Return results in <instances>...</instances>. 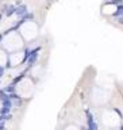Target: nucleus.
Masks as SVG:
<instances>
[{
    "label": "nucleus",
    "mask_w": 123,
    "mask_h": 130,
    "mask_svg": "<svg viewBox=\"0 0 123 130\" xmlns=\"http://www.w3.org/2000/svg\"><path fill=\"white\" fill-rule=\"evenodd\" d=\"M26 12H27V6H26V4H20V6H16V7H15V14H14V15H16V16L22 18Z\"/></svg>",
    "instance_id": "f257e3e1"
},
{
    "label": "nucleus",
    "mask_w": 123,
    "mask_h": 130,
    "mask_svg": "<svg viewBox=\"0 0 123 130\" xmlns=\"http://www.w3.org/2000/svg\"><path fill=\"white\" fill-rule=\"evenodd\" d=\"M38 52H39V48L38 49H34V50H31V52H30V56H29V58H27V62L30 64V66L35 62V60H37Z\"/></svg>",
    "instance_id": "f03ea898"
},
{
    "label": "nucleus",
    "mask_w": 123,
    "mask_h": 130,
    "mask_svg": "<svg viewBox=\"0 0 123 130\" xmlns=\"http://www.w3.org/2000/svg\"><path fill=\"white\" fill-rule=\"evenodd\" d=\"M14 14H15V6H8L7 10H6V12H4V15L7 18H10V16H12Z\"/></svg>",
    "instance_id": "7ed1b4c3"
},
{
    "label": "nucleus",
    "mask_w": 123,
    "mask_h": 130,
    "mask_svg": "<svg viewBox=\"0 0 123 130\" xmlns=\"http://www.w3.org/2000/svg\"><path fill=\"white\" fill-rule=\"evenodd\" d=\"M20 19H23V21H33V19H34V14L33 12H31V11H27V12L25 14V15H23V16L20 18Z\"/></svg>",
    "instance_id": "20e7f679"
},
{
    "label": "nucleus",
    "mask_w": 123,
    "mask_h": 130,
    "mask_svg": "<svg viewBox=\"0 0 123 130\" xmlns=\"http://www.w3.org/2000/svg\"><path fill=\"white\" fill-rule=\"evenodd\" d=\"M122 14H123V6H122V4H119V6H118V10H116V12H115L112 16H122Z\"/></svg>",
    "instance_id": "39448f33"
},
{
    "label": "nucleus",
    "mask_w": 123,
    "mask_h": 130,
    "mask_svg": "<svg viewBox=\"0 0 123 130\" xmlns=\"http://www.w3.org/2000/svg\"><path fill=\"white\" fill-rule=\"evenodd\" d=\"M107 4H122V0H111V2H107Z\"/></svg>",
    "instance_id": "423d86ee"
},
{
    "label": "nucleus",
    "mask_w": 123,
    "mask_h": 130,
    "mask_svg": "<svg viewBox=\"0 0 123 130\" xmlns=\"http://www.w3.org/2000/svg\"><path fill=\"white\" fill-rule=\"evenodd\" d=\"M4 75V66H0V77Z\"/></svg>",
    "instance_id": "0eeeda50"
},
{
    "label": "nucleus",
    "mask_w": 123,
    "mask_h": 130,
    "mask_svg": "<svg viewBox=\"0 0 123 130\" xmlns=\"http://www.w3.org/2000/svg\"><path fill=\"white\" fill-rule=\"evenodd\" d=\"M22 4V0H16V6H20Z\"/></svg>",
    "instance_id": "6e6552de"
},
{
    "label": "nucleus",
    "mask_w": 123,
    "mask_h": 130,
    "mask_svg": "<svg viewBox=\"0 0 123 130\" xmlns=\"http://www.w3.org/2000/svg\"><path fill=\"white\" fill-rule=\"evenodd\" d=\"M3 37H4V35H3V34H0V42H2V39H3Z\"/></svg>",
    "instance_id": "1a4fd4ad"
},
{
    "label": "nucleus",
    "mask_w": 123,
    "mask_h": 130,
    "mask_svg": "<svg viewBox=\"0 0 123 130\" xmlns=\"http://www.w3.org/2000/svg\"><path fill=\"white\" fill-rule=\"evenodd\" d=\"M2 19H3V14H0V21H2Z\"/></svg>",
    "instance_id": "9d476101"
}]
</instances>
